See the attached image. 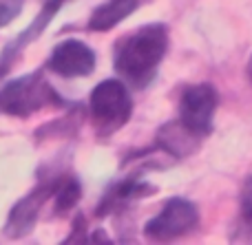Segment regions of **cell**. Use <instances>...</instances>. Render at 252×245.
<instances>
[{
    "label": "cell",
    "mask_w": 252,
    "mask_h": 245,
    "mask_svg": "<svg viewBox=\"0 0 252 245\" xmlns=\"http://www.w3.org/2000/svg\"><path fill=\"white\" fill-rule=\"evenodd\" d=\"M82 197V188H80V181L75 177H58V186H56V194H53V201H56V215L62 212H69L75 203Z\"/></svg>",
    "instance_id": "cell-12"
},
{
    "label": "cell",
    "mask_w": 252,
    "mask_h": 245,
    "mask_svg": "<svg viewBox=\"0 0 252 245\" xmlns=\"http://www.w3.org/2000/svg\"><path fill=\"white\" fill-rule=\"evenodd\" d=\"M199 139L201 137L190 133L182 122H170L157 133V148H161L173 157H184L197 148Z\"/></svg>",
    "instance_id": "cell-10"
},
{
    "label": "cell",
    "mask_w": 252,
    "mask_h": 245,
    "mask_svg": "<svg viewBox=\"0 0 252 245\" xmlns=\"http://www.w3.org/2000/svg\"><path fill=\"white\" fill-rule=\"evenodd\" d=\"M197 223H199V212L195 203L182 197H173L164 203L159 215L146 223L144 237L151 241H173L192 232Z\"/></svg>",
    "instance_id": "cell-4"
},
{
    "label": "cell",
    "mask_w": 252,
    "mask_h": 245,
    "mask_svg": "<svg viewBox=\"0 0 252 245\" xmlns=\"http://www.w3.org/2000/svg\"><path fill=\"white\" fill-rule=\"evenodd\" d=\"M248 78H250V82H252V55H250V60H248Z\"/></svg>",
    "instance_id": "cell-15"
},
{
    "label": "cell",
    "mask_w": 252,
    "mask_h": 245,
    "mask_svg": "<svg viewBox=\"0 0 252 245\" xmlns=\"http://www.w3.org/2000/svg\"><path fill=\"white\" fill-rule=\"evenodd\" d=\"M62 4H64V0H47V2L42 4V9H40L38 18H35V20L31 22V25L27 27V29L22 31V33L18 35L16 40H11V44L4 49V51H2V57H0V78H4V75L9 73V69L13 66V62L20 57L22 49H25L27 44L31 42V40H35L44 29H47L49 22L56 18V13L60 11Z\"/></svg>",
    "instance_id": "cell-8"
},
{
    "label": "cell",
    "mask_w": 252,
    "mask_h": 245,
    "mask_svg": "<svg viewBox=\"0 0 252 245\" xmlns=\"http://www.w3.org/2000/svg\"><path fill=\"white\" fill-rule=\"evenodd\" d=\"M66 102L53 91L42 73H29L11 80L0 88V110L7 115L29 117L44 106H64Z\"/></svg>",
    "instance_id": "cell-2"
},
{
    "label": "cell",
    "mask_w": 252,
    "mask_h": 245,
    "mask_svg": "<svg viewBox=\"0 0 252 245\" xmlns=\"http://www.w3.org/2000/svg\"><path fill=\"white\" fill-rule=\"evenodd\" d=\"M241 215L244 219L252 223V177H248L241 188Z\"/></svg>",
    "instance_id": "cell-14"
},
{
    "label": "cell",
    "mask_w": 252,
    "mask_h": 245,
    "mask_svg": "<svg viewBox=\"0 0 252 245\" xmlns=\"http://www.w3.org/2000/svg\"><path fill=\"white\" fill-rule=\"evenodd\" d=\"M56 186H58V177L51 181H44V184L35 186L27 197H22L20 201L13 206V210L9 212L4 234L11 239L25 237V234L35 225V219H38V212L42 210V206L56 194Z\"/></svg>",
    "instance_id": "cell-6"
},
{
    "label": "cell",
    "mask_w": 252,
    "mask_h": 245,
    "mask_svg": "<svg viewBox=\"0 0 252 245\" xmlns=\"http://www.w3.org/2000/svg\"><path fill=\"white\" fill-rule=\"evenodd\" d=\"M217 102V91L210 84L188 86L182 93V100H179V122L190 133H195L197 137L210 135Z\"/></svg>",
    "instance_id": "cell-5"
},
{
    "label": "cell",
    "mask_w": 252,
    "mask_h": 245,
    "mask_svg": "<svg viewBox=\"0 0 252 245\" xmlns=\"http://www.w3.org/2000/svg\"><path fill=\"white\" fill-rule=\"evenodd\" d=\"M168 33L161 25H148L126 35L115 49V69L135 86H146L153 80L161 57L166 55Z\"/></svg>",
    "instance_id": "cell-1"
},
{
    "label": "cell",
    "mask_w": 252,
    "mask_h": 245,
    "mask_svg": "<svg viewBox=\"0 0 252 245\" xmlns=\"http://www.w3.org/2000/svg\"><path fill=\"white\" fill-rule=\"evenodd\" d=\"M47 66L62 78H82L95 69V53L80 40H64L53 49Z\"/></svg>",
    "instance_id": "cell-7"
},
{
    "label": "cell",
    "mask_w": 252,
    "mask_h": 245,
    "mask_svg": "<svg viewBox=\"0 0 252 245\" xmlns=\"http://www.w3.org/2000/svg\"><path fill=\"white\" fill-rule=\"evenodd\" d=\"M153 192H155V188H151L148 184L139 181V177H128V179L120 181V184L109 188V192L102 197L100 206H97V217L111 215L113 210L124 208L126 203L133 201V199L146 197V194H153Z\"/></svg>",
    "instance_id": "cell-9"
},
{
    "label": "cell",
    "mask_w": 252,
    "mask_h": 245,
    "mask_svg": "<svg viewBox=\"0 0 252 245\" xmlns=\"http://www.w3.org/2000/svg\"><path fill=\"white\" fill-rule=\"evenodd\" d=\"M135 9H137V0H109L106 4H100L93 11L91 20H89V29L109 31L122 20H126Z\"/></svg>",
    "instance_id": "cell-11"
},
{
    "label": "cell",
    "mask_w": 252,
    "mask_h": 245,
    "mask_svg": "<svg viewBox=\"0 0 252 245\" xmlns=\"http://www.w3.org/2000/svg\"><path fill=\"white\" fill-rule=\"evenodd\" d=\"M89 110L97 131L102 135H111L122 128L133 113L128 88L120 80H104L93 88L89 97Z\"/></svg>",
    "instance_id": "cell-3"
},
{
    "label": "cell",
    "mask_w": 252,
    "mask_h": 245,
    "mask_svg": "<svg viewBox=\"0 0 252 245\" xmlns=\"http://www.w3.org/2000/svg\"><path fill=\"white\" fill-rule=\"evenodd\" d=\"M22 2H25V0H2V2H0V27L9 25V22L20 13Z\"/></svg>",
    "instance_id": "cell-13"
}]
</instances>
